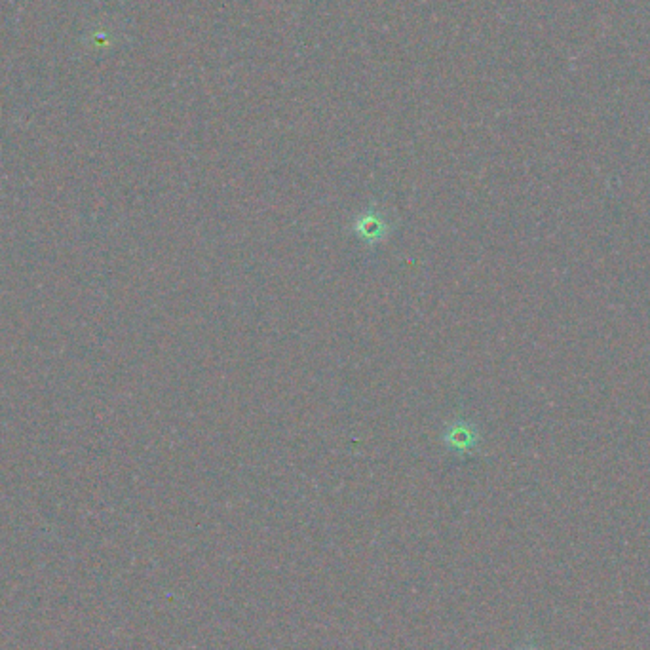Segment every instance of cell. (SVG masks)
Returning a JSON list of instances; mask_svg holds the SVG:
<instances>
[{"mask_svg":"<svg viewBox=\"0 0 650 650\" xmlns=\"http://www.w3.org/2000/svg\"><path fill=\"white\" fill-rule=\"evenodd\" d=\"M350 232L367 248H377L390 238L394 225L386 219L384 211L377 204H371L352 219Z\"/></svg>","mask_w":650,"mask_h":650,"instance_id":"1","label":"cell"},{"mask_svg":"<svg viewBox=\"0 0 650 650\" xmlns=\"http://www.w3.org/2000/svg\"><path fill=\"white\" fill-rule=\"evenodd\" d=\"M441 445L460 457L474 455L481 445V432L478 424L464 417H455L445 424L441 432Z\"/></svg>","mask_w":650,"mask_h":650,"instance_id":"2","label":"cell"}]
</instances>
